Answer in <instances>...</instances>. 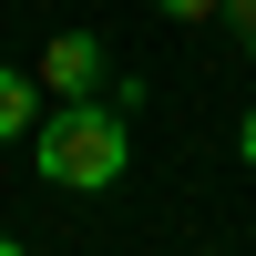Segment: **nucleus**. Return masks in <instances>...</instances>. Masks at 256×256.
Here are the masks:
<instances>
[{"label":"nucleus","instance_id":"nucleus-1","mask_svg":"<svg viewBox=\"0 0 256 256\" xmlns=\"http://www.w3.org/2000/svg\"><path fill=\"white\" fill-rule=\"evenodd\" d=\"M31 154H41V174H52V184L102 195V184H123L134 144H123V113H102V92H92V102H62V113H41Z\"/></svg>","mask_w":256,"mask_h":256},{"label":"nucleus","instance_id":"nucleus-3","mask_svg":"<svg viewBox=\"0 0 256 256\" xmlns=\"http://www.w3.org/2000/svg\"><path fill=\"white\" fill-rule=\"evenodd\" d=\"M20 134H41V72L0 62V144H20Z\"/></svg>","mask_w":256,"mask_h":256},{"label":"nucleus","instance_id":"nucleus-2","mask_svg":"<svg viewBox=\"0 0 256 256\" xmlns=\"http://www.w3.org/2000/svg\"><path fill=\"white\" fill-rule=\"evenodd\" d=\"M41 92L92 102V92H102V41H92V31H52V41H41Z\"/></svg>","mask_w":256,"mask_h":256},{"label":"nucleus","instance_id":"nucleus-5","mask_svg":"<svg viewBox=\"0 0 256 256\" xmlns=\"http://www.w3.org/2000/svg\"><path fill=\"white\" fill-rule=\"evenodd\" d=\"M154 10H174V20H205V10H226V0H154Z\"/></svg>","mask_w":256,"mask_h":256},{"label":"nucleus","instance_id":"nucleus-6","mask_svg":"<svg viewBox=\"0 0 256 256\" xmlns=\"http://www.w3.org/2000/svg\"><path fill=\"white\" fill-rule=\"evenodd\" d=\"M236 154H246V164H256V113H246V134H236Z\"/></svg>","mask_w":256,"mask_h":256},{"label":"nucleus","instance_id":"nucleus-4","mask_svg":"<svg viewBox=\"0 0 256 256\" xmlns=\"http://www.w3.org/2000/svg\"><path fill=\"white\" fill-rule=\"evenodd\" d=\"M226 20H236V41L256 52V0H226Z\"/></svg>","mask_w":256,"mask_h":256},{"label":"nucleus","instance_id":"nucleus-7","mask_svg":"<svg viewBox=\"0 0 256 256\" xmlns=\"http://www.w3.org/2000/svg\"><path fill=\"white\" fill-rule=\"evenodd\" d=\"M0 256H20V246H10V236H0Z\"/></svg>","mask_w":256,"mask_h":256}]
</instances>
